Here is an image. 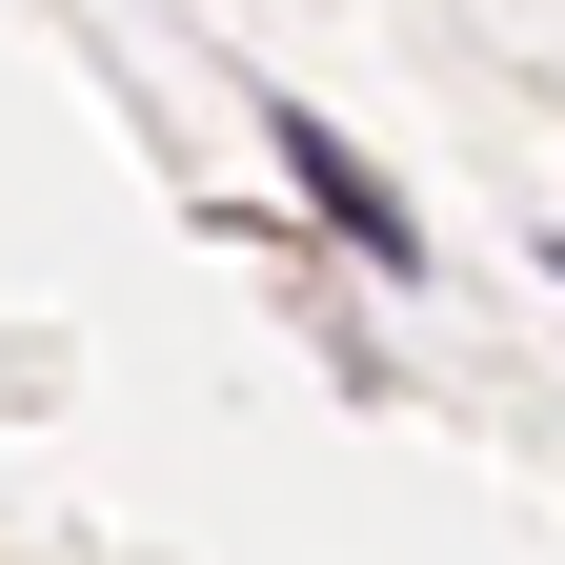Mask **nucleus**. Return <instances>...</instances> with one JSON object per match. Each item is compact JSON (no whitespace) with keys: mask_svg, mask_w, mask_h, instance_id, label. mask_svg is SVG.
<instances>
[{"mask_svg":"<svg viewBox=\"0 0 565 565\" xmlns=\"http://www.w3.org/2000/svg\"><path fill=\"white\" fill-rule=\"evenodd\" d=\"M545 282H565V243H545Z\"/></svg>","mask_w":565,"mask_h":565,"instance_id":"f03ea898","label":"nucleus"},{"mask_svg":"<svg viewBox=\"0 0 565 565\" xmlns=\"http://www.w3.org/2000/svg\"><path fill=\"white\" fill-rule=\"evenodd\" d=\"M263 141H282V202H303V223H323L343 263H384V282L424 263V202H404V182H384V162H364L343 121H303V102H263Z\"/></svg>","mask_w":565,"mask_h":565,"instance_id":"f257e3e1","label":"nucleus"}]
</instances>
